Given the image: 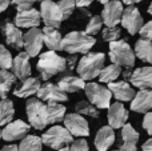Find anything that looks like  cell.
<instances>
[{"label": "cell", "mask_w": 152, "mask_h": 151, "mask_svg": "<svg viewBox=\"0 0 152 151\" xmlns=\"http://www.w3.org/2000/svg\"><path fill=\"white\" fill-rule=\"evenodd\" d=\"M37 71L40 72V76L43 80H48L52 76L66 71L67 68V59L59 56L55 51L50 50L40 55L37 62Z\"/></svg>", "instance_id": "1"}, {"label": "cell", "mask_w": 152, "mask_h": 151, "mask_svg": "<svg viewBox=\"0 0 152 151\" xmlns=\"http://www.w3.org/2000/svg\"><path fill=\"white\" fill-rule=\"evenodd\" d=\"M96 40L87 32L74 31L66 35L61 43V50L68 54H87L95 45Z\"/></svg>", "instance_id": "2"}, {"label": "cell", "mask_w": 152, "mask_h": 151, "mask_svg": "<svg viewBox=\"0 0 152 151\" xmlns=\"http://www.w3.org/2000/svg\"><path fill=\"white\" fill-rule=\"evenodd\" d=\"M104 60L105 55L104 54H92L87 52L83 58L80 59L77 64V74L84 80H92L96 76H99L102 70L104 68Z\"/></svg>", "instance_id": "3"}, {"label": "cell", "mask_w": 152, "mask_h": 151, "mask_svg": "<svg viewBox=\"0 0 152 151\" xmlns=\"http://www.w3.org/2000/svg\"><path fill=\"white\" fill-rule=\"evenodd\" d=\"M135 55L136 54L124 40L110 42V59L112 63H116L126 68H131L135 64Z\"/></svg>", "instance_id": "4"}, {"label": "cell", "mask_w": 152, "mask_h": 151, "mask_svg": "<svg viewBox=\"0 0 152 151\" xmlns=\"http://www.w3.org/2000/svg\"><path fill=\"white\" fill-rule=\"evenodd\" d=\"M72 134L67 127L52 126L48 131L43 134V142L45 146L55 150H69L68 144L72 143Z\"/></svg>", "instance_id": "5"}, {"label": "cell", "mask_w": 152, "mask_h": 151, "mask_svg": "<svg viewBox=\"0 0 152 151\" xmlns=\"http://www.w3.org/2000/svg\"><path fill=\"white\" fill-rule=\"evenodd\" d=\"M27 117H28V122L36 130H43L48 123V111L47 106L43 104L42 99H29L27 102Z\"/></svg>", "instance_id": "6"}, {"label": "cell", "mask_w": 152, "mask_h": 151, "mask_svg": "<svg viewBox=\"0 0 152 151\" xmlns=\"http://www.w3.org/2000/svg\"><path fill=\"white\" fill-rule=\"evenodd\" d=\"M86 95L91 103H94L97 108H107L111 106V98H112V91L110 87L99 84V83H88L86 84Z\"/></svg>", "instance_id": "7"}, {"label": "cell", "mask_w": 152, "mask_h": 151, "mask_svg": "<svg viewBox=\"0 0 152 151\" xmlns=\"http://www.w3.org/2000/svg\"><path fill=\"white\" fill-rule=\"evenodd\" d=\"M40 12H42V19L45 26L59 28L61 21L64 20L63 11L59 3H55L52 0H43L40 4Z\"/></svg>", "instance_id": "8"}, {"label": "cell", "mask_w": 152, "mask_h": 151, "mask_svg": "<svg viewBox=\"0 0 152 151\" xmlns=\"http://www.w3.org/2000/svg\"><path fill=\"white\" fill-rule=\"evenodd\" d=\"M121 26L131 35L140 32V29L144 26V23H143V18L140 15L139 10L135 5H128V8L124 10L123 18H121Z\"/></svg>", "instance_id": "9"}, {"label": "cell", "mask_w": 152, "mask_h": 151, "mask_svg": "<svg viewBox=\"0 0 152 151\" xmlns=\"http://www.w3.org/2000/svg\"><path fill=\"white\" fill-rule=\"evenodd\" d=\"M32 126L28 123L23 122V120H15V122H10L4 126L1 131V138L7 142H13L23 139L24 136L28 134L29 128Z\"/></svg>", "instance_id": "10"}, {"label": "cell", "mask_w": 152, "mask_h": 151, "mask_svg": "<svg viewBox=\"0 0 152 151\" xmlns=\"http://www.w3.org/2000/svg\"><path fill=\"white\" fill-rule=\"evenodd\" d=\"M43 29H39L37 27L31 28L26 35H24V48L29 54L31 58H35L40 54L43 47Z\"/></svg>", "instance_id": "11"}, {"label": "cell", "mask_w": 152, "mask_h": 151, "mask_svg": "<svg viewBox=\"0 0 152 151\" xmlns=\"http://www.w3.org/2000/svg\"><path fill=\"white\" fill-rule=\"evenodd\" d=\"M123 4L119 0H110L107 4H104V10H103V20L104 24L108 27L118 26L119 21H121L123 18Z\"/></svg>", "instance_id": "12"}, {"label": "cell", "mask_w": 152, "mask_h": 151, "mask_svg": "<svg viewBox=\"0 0 152 151\" xmlns=\"http://www.w3.org/2000/svg\"><path fill=\"white\" fill-rule=\"evenodd\" d=\"M64 126L69 130V133L75 136H88L89 127L86 118L81 117V114H68L64 118Z\"/></svg>", "instance_id": "13"}, {"label": "cell", "mask_w": 152, "mask_h": 151, "mask_svg": "<svg viewBox=\"0 0 152 151\" xmlns=\"http://www.w3.org/2000/svg\"><path fill=\"white\" fill-rule=\"evenodd\" d=\"M37 98L42 99L44 102H67L68 96H67L66 91L60 87V86L52 84V83H45L40 87L37 91Z\"/></svg>", "instance_id": "14"}, {"label": "cell", "mask_w": 152, "mask_h": 151, "mask_svg": "<svg viewBox=\"0 0 152 151\" xmlns=\"http://www.w3.org/2000/svg\"><path fill=\"white\" fill-rule=\"evenodd\" d=\"M40 21H42V12L34 8L19 10L15 16V23L20 28H34L39 26Z\"/></svg>", "instance_id": "15"}, {"label": "cell", "mask_w": 152, "mask_h": 151, "mask_svg": "<svg viewBox=\"0 0 152 151\" xmlns=\"http://www.w3.org/2000/svg\"><path fill=\"white\" fill-rule=\"evenodd\" d=\"M127 120H128V111L120 102H116L108 107V125L110 126H112L113 128H120L126 125Z\"/></svg>", "instance_id": "16"}, {"label": "cell", "mask_w": 152, "mask_h": 151, "mask_svg": "<svg viewBox=\"0 0 152 151\" xmlns=\"http://www.w3.org/2000/svg\"><path fill=\"white\" fill-rule=\"evenodd\" d=\"M19 28L20 27L12 23H5L3 26V34L5 36V42L15 50H21V47H24V35L21 34Z\"/></svg>", "instance_id": "17"}, {"label": "cell", "mask_w": 152, "mask_h": 151, "mask_svg": "<svg viewBox=\"0 0 152 151\" xmlns=\"http://www.w3.org/2000/svg\"><path fill=\"white\" fill-rule=\"evenodd\" d=\"M151 108H152V91L150 88H143L132 99L131 110L135 112L145 114Z\"/></svg>", "instance_id": "18"}, {"label": "cell", "mask_w": 152, "mask_h": 151, "mask_svg": "<svg viewBox=\"0 0 152 151\" xmlns=\"http://www.w3.org/2000/svg\"><path fill=\"white\" fill-rule=\"evenodd\" d=\"M131 83L135 87L140 88H152V67H140L136 68L129 76Z\"/></svg>", "instance_id": "19"}, {"label": "cell", "mask_w": 152, "mask_h": 151, "mask_svg": "<svg viewBox=\"0 0 152 151\" xmlns=\"http://www.w3.org/2000/svg\"><path fill=\"white\" fill-rule=\"evenodd\" d=\"M40 87H42V84H40V80L37 78L28 76L27 79L21 80L20 84L13 90V95L18 96V98H28V96L37 94Z\"/></svg>", "instance_id": "20"}, {"label": "cell", "mask_w": 152, "mask_h": 151, "mask_svg": "<svg viewBox=\"0 0 152 151\" xmlns=\"http://www.w3.org/2000/svg\"><path fill=\"white\" fill-rule=\"evenodd\" d=\"M29 54L27 52H21L13 59V66H12V71L16 76L20 80L27 79L31 74V64H29Z\"/></svg>", "instance_id": "21"}, {"label": "cell", "mask_w": 152, "mask_h": 151, "mask_svg": "<svg viewBox=\"0 0 152 151\" xmlns=\"http://www.w3.org/2000/svg\"><path fill=\"white\" fill-rule=\"evenodd\" d=\"M108 87H110V90L112 91L113 96L120 102H129L135 98V95H136L134 88H132L127 82H111Z\"/></svg>", "instance_id": "22"}, {"label": "cell", "mask_w": 152, "mask_h": 151, "mask_svg": "<svg viewBox=\"0 0 152 151\" xmlns=\"http://www.w3.org/2000/svg\"><path fill=\"white\" fill-rule=\"evenodd\" d=\"M113 142H115V133H113L112 126H104L97 131L96 138H95V146H96L97 150H108L113 144Z\"/></svg>", "instance_id": "23"}, {"label": "cell", "mask_w": 152, "mask_h": 151, "mask_svg": "<svg viewBox=\"0 0 152 151\" xmlns=\"http://www.w3.org/2000/svg\"><path fill=\"white\" fill-rule=\"evenodd\" d=\"M140 135L131 125H124L123 130H121V139H123V143L120 146V150H129V151H135L136 150V144L139 141Z\"/></svg>", "instance_id": "24"}, {"label": "cell", "mask_w": 152, "mask_h": 151, "mask_svg": "<svg viewBox=\"0 0 152 151\" xmlns=\"http://www.w3.org/2000/svg\"><path fill=\"white\" fill-rule=\"evenodd\" d=\"M43 37H44V44L48 47V50H52V51L61 50L63 37H61L60 32L56 29V27L45 26L43 28Z\"/></svg>", "instance_id": "25"}, {"label": "cell", "mask_w": 152, "mask_h": 151, "mask_svg": "<svg viewBox=\"0 0 152 151\" xmlns=\"http://www.w3.org/2000/svg\"><path fill=\"white\" fill-rule=\"evenodd\" d=\"M86 80L81 76H72V75H67V76L61 78L59 80L58 84L63 88L66 92H77L86 88Z\"/></svg>", "instance_id": "26"}, {"label": "cell", "mask_w": 152, "mask_h": 151, "mask_svg": "<svg viewBox=\"0 0 152 151\" xmlns=\"http://www.w3.org/2000/svg\"><path fill=\"white\" fill-rule=\"evenodd\" d=\"M135 54L140 60L152 64V42L145 37L137 40L135 44Z\"/></svg>", "instance_id": "27"}, {"label": "cell", "mask_w": 152, "mask_h": 151, "mask_svg": "<svg viewBox=\"0 0 152 151\" xmlns=\"http://www.w3.org/2000/svg\"><path fill=\"white\" fill-rule=\"evenodd\" d=\"M48 111V123H59L66 118V107L60 104V102H48L47 104Z\"/></svg>", "instance_id": "28"}, {"label": "cell", "mask_w": 152, "mask_h": 151, "mask_svg": "<svg viewBox=\"0 0 152 151\" xmlns=\"http://www.w3.org/2000/svg\"><path fill=\"white\" fill-rule=\"evenodd\" d=\"M44 144L43 138H39L36 135H26L21 139L19 144V150L21 151H40Z\"/></svg>", "instance_id": "29"}, {"label": "cell", "mask_w": 152, "mask_h": 151, "mask_svg": "<svg viewBox=\"0 0 152 151\" xmlns=\"http://www.w3.org/2000/svg\"><path fill=\"white\" fill-rule=\"evenodd\" d=\"M120 67L121 66H119V64H116V63H112V64H110V66L104 67V68L102 70V72H100V75H99L100 82H103V83L115 82V80L119 78V75L121 74Z\"/></svg>", "instance_id": "30"}, {"label": "cell", "mask_w": 152, "mask_h": 151, "mask_svg": "<svg viewBox=\"0 0 152 151\" xmlns=\"http://www.w3.org/2000/svg\"><path fill=\"white\" fill-rule=\"evenodd\" d=\"M13 115H15V108H13L12 100L7 98L1 99V106H0V125L5 126L7 123H10L12 120Z\"/></svg>", "instance_id": "31"}, {"label": "cell", "mask_w": 152, "mask_h": 151, "mask_svg": "<svg viewBox=\"0 0 152 151\" xmlns=\"http://www.w3.org/2000/svg\"><path fill=\"white\" fill-rule=\"evenodd\" d=\"M16 78L18 76L15 74H12V72H8L4 68L1 70V72H0V94H1V98L7 96V92L15 84Z\"/></svg>", "instance_id": "32"}, {"label": "cell", "mask_w": 152, "mask_h": 151, "mask_svg": "<svg viewBox=\"0 0 152 151\" xmlns=\"http://www.w3.org/2000/svg\"><path fill=\"white\" fill-rule=\"evenodd\" d=\"M76 111L81 115H87V117L91 118H97L99 117V111H97V107L95 106L91 102H86L81 100L76 104Z\"/></svg>", "instance_id": "33"}, {"label": "cell", "mask_w": 152, "mask_h": 151, "mask_svg": "<svg viewBox=\"0 0 152 151\" xmlns=\"http://www.w3.org/2000/svg\"><path fill=\"white\" fill-rule=\"evenodd\" d=\"M103 23H104V20H103V16H92L91 20H89L88 24H87L86 32L88 35H96L97 32L102 29Z\"/></svg>", "instance_id": "34"}, {"label": "cell", "mask_w": 152, "mask_h": 151, "mask_svg": "<svg viewBox=\"0 0 152 151\" xmlns=\"http://www.w3.org/2000/svg\"><path fill=\"white\" fill-rule=\"evenodd\" d=\"M0 66L4 70H8L13 66V59H12V56H11V52L4 45L0 47Z\"/></svg>", "instance_id": "35"}, {"label": "cell", "mask_w": 152, "mask_h": 151, "mask_svg": "<svg viewBox=\"0 0 152 151\" xmlns=\"http://www.w3.org/2000/svg\"><path fill=\"white\" fill-rule=\"evenodd\" d=\"M59 5H60L61 11H63L64 20H66V19H68L69 16L74 13L75 7L77 4H76V0H60V1H59Z\"/></svg>", "instance_id": "36"}, {"label": "cell", "mask_w": 152, "mask_h": 151, "mask_svg": "<svg viewBox=\"0 0 152 151\" xmlns=\"http://www.w3.org/2000/svg\"><path fill=\"white\" fill-rule=\"evenodd\" d=\"M120 36V29L116 26L113 27H108L105 26V28L103 29V39L105 42H113V40H118V37Z\"/></svg>", "instance_id": "37"}, {"label": "cell", "mask_w": 152, "mask_h": 151, "mask_svg": "<svg viewBox=\"0 0 152 151\" xmlns=\"http://www.w3.org/2000/svg\"><path fill=\"white\" fill-rule=\"evenodd\" d=\"M37 1H43V0H12V3L16 5L19 10H27V8H32V5Z\"/></svg>", "instance_id": "38"}, {"label": "cell", "mask_w": 152, "mask_h": 151, "mask_svg": "<svg viewBox=\"0 0 152 151\" xmlns=\"http://www.w3.org/2000/svg\"><path fill=\"white\" fill-rule=\"evenodd\" d=\"M88 143H87L86 139H77V141L72 142L71 147L69 150H74V151H88Z\"/></svg>", "instance_id": "39"}, {"label": "cell", "mask_w": 152, "mask_h": 151, "mask_svg": "<svg viewBox=\"0 0 152 151\" xmlns=\"http://www.w3.org/2000/svg\"><path fill=\"white\" fill-rule=\"evenodd\" d=\"M140 35H142V37L152 40V21H148V23H145L144 26L142 27V29H140Z\"/></svg>", "instance_id": "40"}, {"label": "cell", "mask_w": 152, "mask_h": 151, "mask_svg": "<svg viewBox=\"0 0 152 151\" xmlns=\"http://www.w3.org/2000/svg\"><path fill=\"white\" fill-rule=\"evenodd\" d=\"M143 127L150 135H152V112H145V117L143 119Z\"/></svg>", "instance_id": "41"}, {"label": "cell", "mask_w": 152, "mask_h": 151, "mask_svg": "<svg viewBox=\"0 0 152 151\" xmlns=\"http://www.w3.org/2000/svg\"><path fill=\"white\" fill-rule=\"evenodd\" d=\"M76 60H77L76 54H71V56L67 59V68H68V70H74V67L76 64Z\"/></svg>", "instance_id": "42"}, {"label": "cell", "mask_w": 152, "mask_h": 151, "mask_svg": "<svg viewBox=\"0 0 152 151\" xmlns=\"http://www.w3.org/2000/svg\"><path fill=\"white\" fill-rule=\"evenodd\" d=\"M11 3H12V0H0V11H5Z\"/></svg>", "instance_id": "43"}, {"label": "cell", "mask_w": 152, "mask_h": 151, "mask_svg": "<svg viewBox=\"0 0 152 151\" xmlns=\"http://www.w3.org/2000/svg\"><path fill=\"white\" fill-rule=\"evenodd\" d=\"M92 1H94V0H76V4H77V7H87V5H89Z\"/></svg>", "instance_id": "44"}, {"label": "cell", "mask_w": 152, "mask_h": 151, "mask_svg": "<svg viewBox=\"0 0 152 151\" xmlns=\"http://www.w3.org/2000/svg\"><path fill=\"white\" fill-rule=\"evenodd\" d=\"M142 149H143V150H145V151H148V150L152 151V138H151V139H148V141L145 142L144 144H143Z\"/></svg>", "instance_id": "45"}, {"label": "cell", "mask_w": 152, "mask_h": 151, "mask_svg": "<svg viewBox=\"0 0 152 151\" xmlns=\"http://www.w3.org/2000/svg\"><path fill=\"white\" fill-rule=\"evenodd\" d=\"M121 1H123L124 4H127V5H134V4H136V3H139V1H143V0H121Z\"/></svg>", "instance_id": "46"}, {"label": "cell", "mask_w": 152, "mask_h": 151, "mask_svg": "<svg viewBox=\"0 0 152 151\" xmlns=\"http://www.w3.org/2000/svg\"><path fill=\"white\" fill-rule=\"evenodd\" d=\"M8 150H19V146L11 144V146H4V147H3V151H8Z\"/></svg>", "instance_id": "47"}, {"label": "cell", "mask_w": 152, "mask_h": 151, "mask_svg": "<svg viewBox=\"0 0 152 151\" xmlns=\"http://www.w3.org/2000/svg\"><path fill=\"white\" fill-rule=\"evenodd\" d=\"M148 13L152 15V3H151V5H150V8H148Z\"/></svg>", "instance_id": "48"}, {"label": "cell", "mask_w": 152, "mask_h": 151, "mask_svg": "<svg viewBox=\"0 0 152 151\" xmlns=\"http://www.w3.org/2000/svg\"><path fill=\"white\" fill-rule=\"evenodd\" d=\"M99 1H100V3H102V4H107V3H108V1H110V0H99Z\"/></svg>", "instance_id": "49"}]
</instances>
